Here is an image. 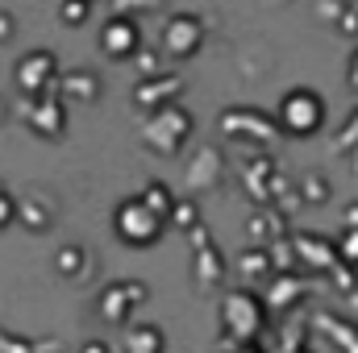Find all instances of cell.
<instances>
[{"instance_id": "6da1fadb", "label": "cell", "mask_w": 358, "mask_h": 353, "mask_svg": "<svg viewBox=\"0 0 358 353\" xmlns=\"http://www.w3.org/2000/svg\"><path fill=\"white\" fill-rule=\"evenodd\" d=\"M163 225H167V216H159L142 195H138V200H125V204L113 212V229H117V237H121L125 246H134V250L155 246V241L163 237Z\"/></svg>"}, {"instance_id": "7a4b0ae2", "label": "cell", "mask_w": 358, "mask_h": 353, "mask_svg": "<svg viewBox=\"0 0 358 353\" xmlns=\"http://www.w3.org/2000/svg\"><path fill=\"white\" fill-rule=\"evenodd\" d=\"M321 121H325V104H321V96L317 91H287L283 96V104H279V125L287 129V133H313V129H321Z\"/></svg>"}, {"instance_id": "3957f363", "label": "cell", "mask_w": 358, "mask_h": 353, "mask_svg": "<svg viewBox=\"0 0 358 353\" xmlns=\"http://www.w3.org/2000/svg\"><path fill=\"white\" fill-rule=\"evenodd\" d=\"M17 80H21V88L25 91H46V84L55 80V54L34 50V54L17 67Z\"/></svg>"}, {"instance_id": "277c9868", "label": "cell", "mask_w": 358, "mask_h": 353, "mask_svg": "<svg viewBox=\"0 0 358 353\" xmlns=\"http://www.w3.org/2000/svg\"><path fill=\"white\" fill-rule=\"evenodd\" d=\"M225 312H229V329H234L238 337H255L259 324H263V312H259V303H255L250 295H229Z\"/></svg>"}, {"instance_id": "5b68a950", "label": "cell", "mask_w": 358, "mask_h": 353, "mask_svg": "<svg viewBox=\"0 0 358 353\" xmlns=\"http://www.w3.org/2000/svg\"><path fill=\"white\" fill-rule=\"evenodd\" d=\"M200 46V21H192V17H179L167 25V50L171 54H192Z\"/></svg>"}, {"instance_id": "8992f818", "label": "cell", "mask_w": 358, "mask_h": 353, "mask_svg": "<svg viewBox=\"0 0 358 353\" xmlns=\"http://www.w3.org/2000/svg\"><path fill=\"white\" fill-rule=\"evenodd\" d=\"M138 46V29L129 21H108L104 25V50L108 54H134Z\"/></svg>"}, {"instance_id": "52a82bcc", "label": "cell", "mask_w": 358, "mask_h": 353, "mask_svg": "<svg viewBox=\"0 0 358 353\" xmlns=\"http://www.w3.org/2000/svg\"><path fill=\"white\" fill-rule=\"evenodd\" d=\"M142 200L159 212V216H167V212H176V204H171V195H167V187H150V191H142Z\"/></svg>"}, {"instance_id": "ba28073f", "label": "cell", "mask_w": 358, "mask_h": 353, "mask_svg": "<svg viewBox=\"0 0 358 353\" xmlns=\"http://www.w3.org/2000/svg\"><path fill=\"white\" fill-rule=\"evenodd\" d=\"M67 91H71V96H80V91H84V96H92V75H80V84H67Z\"/></svg>"}, {"instance_id": "9c48e42d", "label": "cell", "mask_w": 358, "mask_h": 353, "mask_svg": "<svg viewBox=\"0 0 358 353\" xmlns=\"http://www.w3.org/2000/svg\"><path fill=\"white\" fill-rule=\"evenodd\" d=\"M63 21H71V25H76V21H84V4H76V0H71V4H67V13H63Z\"/></svg>"}, {"instance_id": "30bf717a", "label": "cell", "mask_w": 358, "mask_h": 353, "mask_svg": "<svg viewBox=\"0 0 358 353\" xmlns=\"http://www.w3.org/2000/svg\"><path fill=\"white\" fill-rule=\"evenodd\" d=\"M192 212H196L192 204H179V208H176V220H179V225H187V220H192Z\"/></svg>"}, {"instance_id": "8fae6325", "label": "cell", "mask_w": 358, "mask_h": 353, "mask_svg": "<svg viewBox=\"0 0 358 353\" xmlns=\"http://www.w3.org/2000/svg\"><path fill=\"white\" fill-rule=\"evenodd\" d=\"M346 254H350V258H358V233H350V246H346Z\"/></svg>"}, {"instance_id": "7c38bea8", "label": "cell", "mask_w": 358, "mask_h": 353, "mask_svg": "<svg viewBox=\"0 0 358 353\" xmlns=\"http://www.w3.org/2000/svg\"><path fill=\"white\" fill-rule=\"evenodd\" d=\"M84 353H108V350H104V341H88V350Z\"/></svg>"}, {"instance_id": "4fadbf2b", "label": "cell", "mask_w": 358, "mask_h": 353, "mask_svg": "<svg viewBox=\"0 0 358 353\" xmlns=\"http://www.w3.org/2000/svg\"><path fill=\"white\" fill-rule=\"evenodd\" d=\"M355 84H358V54H355Z\"/></svg>"}, {"instance_id": "5bb4252c", "label": "cell", "mask_w": 358, "mask_h": 353, "mask_svg": "<svg viewBox=\"0 0 358 353\" xmlns=\"http://www.w3.org/2000/svg\"><path fill=\"white\" fill-rule=\"evenodd\" d=\"M246 353H255V350H246Z\"/></svg>"}]
</instances>
